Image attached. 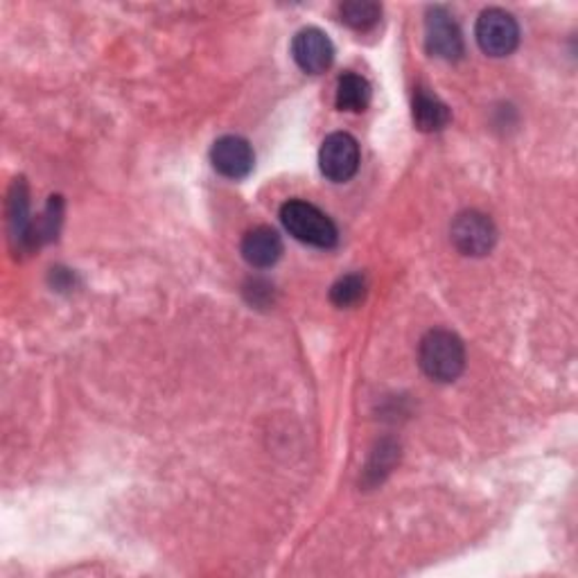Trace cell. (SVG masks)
I'll return each mask as SVG.
<instances>
[{"mask_svg": "<svg viewBox=\"0 0 578 578\" xmlns=\"http://www.w3.org/2000/svg\"><path fill=\"white\" fill-rule=\"evenodd\" d=\"M418 360L427 378L455 382L466 369V348L450 330H429L421 341Z\"/></svg>", "mask_w": 578, "mask_h": 578, "instance_id": "1", "label": "cell"}, {"mask_svg": "<svg viewBox=\"0 0 578 578\" xmlns=\"http://www.w3.org/2000/svg\"><path fill=\"white\" fill-rule=\"evenodd\" d=\"M283 227L294 236L298 242L319 249H332L337 244V227L335 221L321 212L317 206L307 204L303 199H292L281 208Z\"/></svg>", "mask_w": 578, "mask_h": 578, "instance_id": "2", "label": "cell"}, {"mask_svg": "<svg viewBox=\"0 0 578 578\" xmlns=\"http://www.w3.org/2000/svg\"><path fill=\"white\" fill-rule=\"evenodd\" d=\"M475 36H477L479 48L486 55L506 57L517 48L520 28H517V21L513 19V14H509L506 10H500V8H491V10H483L479 14Z\"/></svg>", "mask_w": 578, "mask_h": 578, "instance_id": "3", "label": "cell"}, {"mask_svg": "<svg viewBox=\"0 0 578 578\" xmlns=\"http://www.w3.org/2000/svg\"><path fill=\"white\" fill-rule=\"evenodd\" d=\"M319 167L326 179L343 184L358 174L360 167V145L350 133L337 131L324 141L319 152Z\"/></svg>", "mask_w": 578, "mask_h": 578, "instance_id": "4", "label": "cell"}, {"mask_svg": "<svg viewBox=\"0 0 578 578\" xmlns=\"http://www.w3.org/2000/svg\"><path fill=\"white\" fill-rule=\"evenodd\" d=\"M452 242L466 255H486L498 242V229L491 217L479 210H466L455 219Z\"/></svg>", "mask_w": 578, "mask_h": 578, "instance_id": "5", "label": "cell"}, {"mask_svg": "<svg viewBox=\"0 0 578 578\" xmlns=\"http://www.w3.org/2000/svg\"><path fill=\"white\" fill-rule=\"evenodd\" d=\"M292 57L303 73L319 75L332 66L335 46L319 28H303L292 41Z\"/></svg>", "mask_w": 578, "mask_h": 578, "instance_id": "6", "label": "cell"}, {"mask_svg": "<svg viewBox=\"0 0 578 578\" xmlns=\"http://www.w3.org/2000/svg\"><path fill=\"white\" fill-rule=\"evenodd\" d=\"M425 39H427V48L432 55L440 57V59H459L464 55V36L459 25L455 23V19L443 10V8H434L427 14V23H425Z\"/></svg>", "mask_w": 578, "mask_h": 578, "instance_id": "7", "label": "cell"}, {"mask_svg": "<svg viewBox=\"0 0 578 578\" xmlns=\"http://www.w3.org/2000/svg\"><path fill=\"white\" fill-rule=\"evenodd\" d=\"M210 161L219 174H225L227 179H244L253 170L255 156L242 137H225L219 139L210 150Z\"/></svg>", "mask_w": 578, "mask_h": 578, "instance_id": "8", "label": "cell"}, {"mask_svg": "<svg viewBox=\"0 0 578 578\" xmlns=\"http://www.w3.org/2000/svg\"><path fill=\"white\" fill-rule=\"evenodd\" d=\"M242 255L249 264L260 266V270L276 264L283 255V240L279 231L272 227H258L249 231L242 240Z\"/></svg>", "mask_w": 578, "mask_h": 578, "instance_id": "9", "label": "cell"}, {"mask_svg": "<svg viewBox=\"0 0 578 578\" xmlns=\"http://www.w3.org/2000/svg\"><path fill=\"white\" fill-rule=\"evenodd\" d=\"M371 84L358 73H343L337 81V109L360 113L371 105Z\"/></svg>", "mask_w": 578, "mask_h": 578, "instance_id": "10", "label": "cell"}, {"mask_svg": "<svg viewBox=\"0 0 578 578\" xmlns=\"http://www.w3.org/2000/svg\"><path fill=\"white\" fill-rule=\"evenodd\" d=\"M414 122L421 131H440L450 122V109L438 98L418 91L414 98Z\"/></svg>", "mask_w": 578, "mask_h": 578, "instance_id": "11", "label": "cell"}, {"mask_svg": "<svg viewBox=\"0 0 578 578\" xmlns=\"http://www.w3.org/2000/svg\"><path fill=\"white\" fill-rule=\"evenodd\" d=\"M10 231L14 242H28L30 240V201H28V188L23 182L17 179L12 195H10Z\"/></svg>", "mask_w": 578, "mask_h": 578, "instance_id": "12", "label": "cell"}, {"mask_svg": "<svg viewBox=\"0 0 578 578\" xmlns=\"http://www.w3.org/2000/svg\"><path fill=\"white\" fill-rule=\"evenodd\" d=\"M339 17L352 30H371L380 21L382 8L369 0H352V3L339 6Z\"/></svg>", "mask_w": 578, "mask_h": 578, "instance_id": "13", "label": "cell"}, {"mask_svg": "<svg viewBox=\"0 0 578 578\" xmlns=\"http://www.w3.org/2000/svg\"><path fill=\"white\" fill-rule=\"evenodd\" d=\"M364 292H367V283L362 276L358 274H350V276H343L339 279L332 290H330V298L335 305L339 307H350L355 303H360L364 298Z\"/></svg>", "mask_w": 578, "mask_h": 578, "instance_id": "14", "label": "cell"}]
</instances>
